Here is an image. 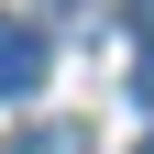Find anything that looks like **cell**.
<instances>
[{"instance_id":"obj_1","label":"cell","mask_w":154,"mask_h":154,"mask_svg":"<svg viewBox=\"0 0 154 154\" xmlns=\"http://www.w3.org/2000/svg\"><path fill=\"white\" fill-rule=\"evenodd\" d=\"M33 88H44V33L22 11H0V99H33Z\"/></svg>"},{"instance_id":"obj_2","label":"cell","mask_w":154,"mask_h":154,"mask_svg":"<svg viewBox=\"0 0 154 154\" xmlns=\"http://www.w3.org/2000/svg\"><path fill=\"white\" fill-rule=\"evenodd\" d=\"M22 154H77V132H55V143H44V132H22Z\"/></svg>"},{"instance_id":"obj_3","label":"cell","mask_w":154,"mask_h":154,"mask_svg":"<svg viewBox=\"0 0 154 154\" xmlns=\"http://www.w3.org/2000/svg\"><path fill=\"white\" fill-rule=\"evenodd\" d=\"M132 22H143V33H154V0H132Z\"/></svg>"},{"instance_id":"obj_4","label":"cell","mask_w":154,"mask_h":154,"mask_svg":"<svg viewBox=\"0 0 154 154\" xmlns=\"http://www.w3.org/2000/svg\"><path fill=\"white\" fill-rule=\"evenodd\" d=\"M143 154H154V143H143Z\"/></svg>"}]
</instances>
